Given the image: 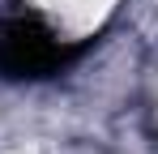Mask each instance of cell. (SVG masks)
Here are the masks:
<instances>
[{"instance_id": "obj_1", "label": "cell", "mask_w": 158, "mask_h": 154, "mask_svg": "<svg viewBox=\"0 0 158 154\" xmlns=\"http://www.w3.org/2000/svg\"><path fill=\"white\" fill-rule=\"evenodd\" d=\"M77 56H81V47L56 39L39 17L13 13V17L0 22V77H9V81L56 77V73H64Z\"/></svg>"}]
</instances>
